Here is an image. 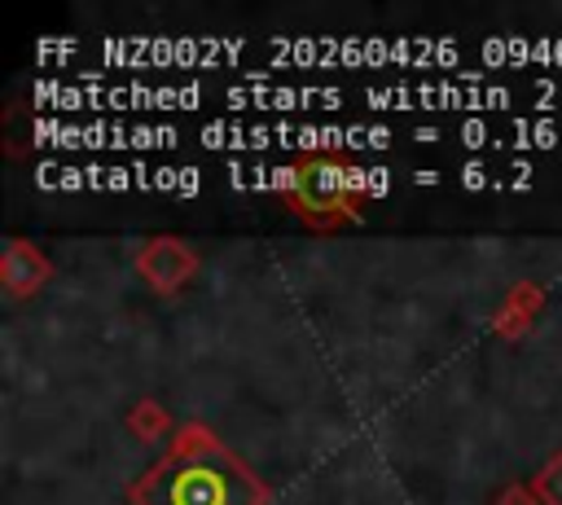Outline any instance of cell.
Listing matches in <instances>:
<instances>
[{"label":"cell","instance_id":"obj_6","mask_svg":"<svg viewBox=\"0 0 562 505\" xmlns=\"http://www.w3.org/2000/svg\"><path fill=\"white\" fill-rule=\"evenodd\" d=\"M457 141H461L465 149H483V145H496L501 136L492 132L487 119H465V123H457Z\"/></svg>","mask_w":562,"mask_h":505},{"label":"cell","instance_id":"obj_5","mask_svg":"<svg viewBox=\"0 0 562 505\" xmlns=\"http://www.w3.org/2000/svg\"><path fill=\"white\" fill-rule=\"evenodd\" d=\"M558 141H562V132H558L553 119H536V123L509 119V127H505V136H501L505 149H553Z\"/></svg>","mask_w":562,"mask_h":505},{"label":"cell","instance_id":"obj_9","mask_svg":"<svg viewBox=\"0 0 562 505\" xmlns=\"http://www.w3.org/2000/svg\"><path fill=\"white\" fill-rule=\"evenodd\" d=\"M202 189V171L198 167H180V180H176V193L180 198H193Z\"/></svg>","mask_w":562,"mask_h":505},{"label":"cell","instance_id":"obj_12","mask_svg":"<svg viewBox=\"0 0 562 505\" xmlns=\"http://www.w3.org/2000/svg\"><path fill=\"white\" fill-rule=\"evenodd\" d=\"M386 189H391V171H386V167H369V193L382 198Z\"/></svg>","mask_w":562,"mask_h":505},{"label":"cell","instance_id":"obj_13","mask_svg":"<svg viewBox=\"0 0 562 505\" xmlns=\"http://www.w3.org/2000/svg\"><path fill=\"white\" fill-rule=\"evenodd\" d=\"M413 184H439V171L435 167H422V171H413Z\"/></svg>","mask_w":562,"mask_h":505},{"label":"cell","instance_id":"obj_8","mask_svg":"<svg viewBox=\"0 0 562 505\" xmlns=\"http://www.w3.org/2000/svg\"><path fill=\"white\" fill-rule=\"evenodd\" d=\"M105 189H114V193L119 189H136V171L132 167H110L105 171Z\"/></svg>","mask_w":562,"mask_h":505},{"label":"cell","instance_id":"obj_4","mask_svg":"<svg viewBox=\"0 0 562 505\" xmlns=\"http://www.w3.org/2000/svg\"><path fill=\"white\" fill-rule=\"evenodd\" d=\"M342 171H347V167H334V162H316V167H307L303 180H299L303 202H312V206H329V202H338V198L347 193V189H342Z\"/></svg>","mask_w":562,"mask_h":505},{"label":"cell","instance_id":"obj_7","mask_svg":"<svg viewBox=\"0 0 562 505\" xmlns=\"http://www.w3.org/2000/svg\"><path fill=\"white\" fill-rule=\"evenodd\" d=\"M457 180H461L465 189H487V184H496V180H492V171H487L483 162H465V167L457 171Z\"/></svg>","mask_w":562,"mask_h":505},{"label":"cell","instance_id":"obj_1","mask_svg":"<svg viewBox=\"0 0 562 505\" xmlns=\"http://www.w3.org/2000/svg\"><path fill=\"white\" fill-rule=\"evenodd\" d=\"M364 101L373 110H505L514 92L505 83H391V88H364Z\"/></svg>","mask_w":562,"mask_h":505},{"label":"cell","instance_id":"obj_10","mask_svg":"<svg viewBox=\"0 0 562 505\" xmlns=\"http://www.w3.org/2000/svg\"><path fill=\"white\" fill-rule=\"evenodd\" d=\"M75 48H79L75 40H40V44H35V57H57V53H66V57H70Z\"/></svg>","mask_w":562,"mask_h":505},{"label":"cell","instance_id":"obj_3","mask_svg":"<svg viewBox=\"0 0 562 505\" xmlns=\"http://www.w3.org/2000/svg\"><path fill=\"white\" fill-rule=\"evenodd\" d=\"M171 505H228V487L215 465H189L171 483Z\"/></svg>","mask_w":562,"mask_h":505},{"label":"cell","instance_id":"obj_11","mask_svg":"<svg viewBox=\"0 0 562 505\" xmlns=\"http://www.w3.org/2000/svg\"><path fill=\"white\" fill-rule=\"evenodd\" d=\"M176 180H180V167H154V189L176 193Z\"/></svg>","mask_w":562,"mask_h":505},{"label":"cell","instance_id":"obj_2","mask_svg":"<svg viewBox=\"0 0 562 505\" xmlns=\"http://www.w3.org/2000/svg\"><path fill=\"white\" fill-rule=\"evenodd\" d=\"M224 101L233 110H246V105H259V110H307V105H321V110H338L347 97L342 88H290V83H246V88H228Z\"/></svg>","mask_w":562,"mask_h":505}]
</instances>
